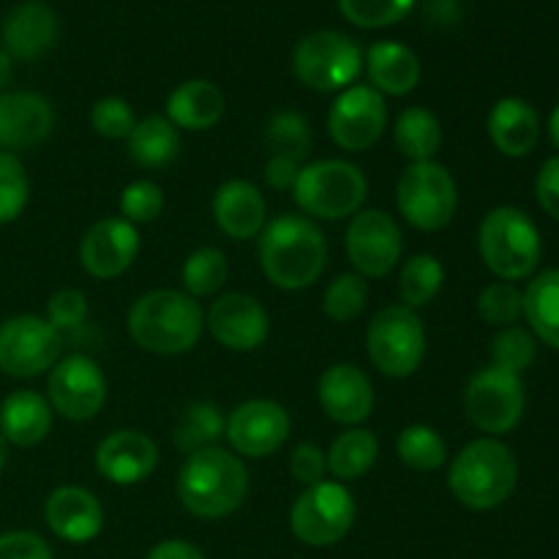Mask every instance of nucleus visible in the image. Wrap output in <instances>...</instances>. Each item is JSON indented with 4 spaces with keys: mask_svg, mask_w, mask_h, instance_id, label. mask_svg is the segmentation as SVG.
I'll return each instance as SVG.
<instances>
[{
    "mask_svg": "<svg viewBox=\"0 0 559 559\" xmlns=\"http://www.w3.org/2000/svg\"><path fill=\"white\" fill-rule=\"evenodd\" d=\"M55 413L47 396L36 391H14L0 402V435L16 448H36L52 431Z\"/></svg>",
    "mask_w": 559,
    "mask_h": 559,
    "instance_id": "obj_26",
    "label": "nucleus"
},
{
    "mask_svg": "<svg viewBox=\"0 0 559 559\" xmlns=\"http://www.w3.org/2000/svg\"><path fill=\"white\" fill-rule=\"evenodd\" d=\"M91 126L104 140H129V134L136 126L134 109H131L129 102L118 96L98 98L91 109Z\"/></svg>",
    "mask_w": 559,
    "mask_h": 559,
    "instance_id": "obj_44",
    "label": "nucleus"
},
{
    "mask_svg": "<svg viewBox=\"0 0 559 559\" xmlns=\"http://www.w3.org/2000/svg\"><path fill=\"white\" fill-rule=\"evenodd\" d=\"M396 205L409 227L420 233H437L456 216L459 186L442 164H407L396 183Z\"/></svg>",
    "mask_w": 559,
    "mask_h": 559,
    "instance_id": "obj_10",
    "label": "nucleus"
},
{
    "mask_svg": "<svg viewBox=\"0 0 559 559\" xmlns=\"http://www.w3.org/2000/svg\"><path fill=\"white\" fill-rule=\"evenodd\" d=\"M325 456L328 473H331L338 484H349V480L364 478V475L374 467L377 459H380V440H377L374 431L353 426V429L342 431V435L331 442Z\"/></svg>",
    "mask_w": 559,
    "mask_h": 559,
    "instance_id": "obj_29",
    "label": "nucleus"
},
{
    "mask_svg": "<svg viewBox=\"0 0 559 559\" xmlns=\"http://www.w3.org/2000/svg\"><path fill=\"white\" fill-rule=\"evenodd\" d=\"M369 300V284L360 273H342L322 293V311L333 322H349L360 317Z\"/></svg>",
    "mask_w": 559,
    "mask_h": 559,
    "instance_id": "obj_38",
    "label": "nucleus"
},
{
    "mask_svg": "<svg viewBox=\"0 0 559 559\" xmlns=\"http://www.w3.org/2000/svg\"><path fill=\"white\" fill-rule=\"evenodd\" d=\"M63 336L44 317L16 314L0 325V371L14 380L44 374L60 360Z\"/></svg>",
    "mask_w": 559,
    "mask_h": 559,
    "instance_id": "obj_12",
    "label": "nucleus"
},
{
    "mask_svg": "<svg viewBox=\"0 0 559 559\" xmlns=\"http://www.w3.org/2000/svg\"><path fill=\"white\" fill-rule=\"evenodd\" d=\"M96 469L115 486H136L158 467V445L136 429H118L96 445Z\"/></svg>",
    "mask_w": 559,
    "mask_h": 559,
    "instance_id": "obj_19",
    "label": "nucleus"
},
{
    "mask_svg": "<svg viewBox=\"0 0 559 559\" xmlns=\"http://www.w3.org/2000/svg\"><path fill=\"white\" fill-rule=\"evenodd\" d=\"M0 559H52V549L41 535L11 530L0 535Z\"/></svg>",
    "mask_w": 559,
    "mask_h": 559,
    "instance_id": "obj_47",
    "label": "nucleus"
},
{
    "mask_svg": "<svg viewBox=\"0 0 559 559\" xmlns=\"http://www.w3.org/2000/svg\"><path fill=\"white\" fill-rule=\"evenodd\" d=\"M140 254V233L120 216L102 218L80 243V265L93 278H118L134 265Z\"/></svg>",
    "mask_w": 559,
    "mask_h": 559,
    "instance_id": "obj_18",
    "label": "nucleus"
},
{
    "mask_svg": "<svg viewBox=\"0 0 559 559\" xmlns=\"http://www.w3.org/2000/svg\"><path fill=\"white\" fill-rule=\"evenodd\" d=\"M535 355H538V344L527 328H500L491 342V366L511 371V374L522 377L535 364Z\"/></svg>",
    "mask_w": 559,
    "mask_h": 559,
    "instance_id": "obj_39",
    "label": "nucleus"
},
{
    "mask_svg": "<svg viewBox=\"0 0 559 559\" xmlns=\"http://www.w3.org/2000/svg\"><path fill=\"white\" fill-rule=\"evenodd\" d=\"M145 559H205V555H202L194 544H189V540L173 538L153 546Z\"/></svg>",
    "mask_w": 559,
    "mask_h": 559,
    "instance_id": "obj_50",
    "label": "nucleus"
},
{
    "mask_svg": "<svg viewBox=\"0 0 559 559\" xmlns=\"http://www.w3.org/2000/svg\"><path fill=\"white\" fill-rule=\"evenodd\" d=\"M344 249L355 273L364 278H382L402 260L404 235L396 218L377 207H366L349 218Z\"/></svg>",
    "mask_w": 559,
    "mask_h": 559,
    "instance_id": "obj_14",
    "label": "nucleus"
},
{
    "mask_svg": "<svg viewBox=\"0 0 559 559\" xmlns=\"http://www.w3.org/2000/svg\"><path fill=\"white\" fill-rule=\"evenodd\" d=\"M549 136H551V142H555V147L559 151V104H557L555 112H551V118H549Z\"/></svg>",
    "mask_w": 559,
    "mask_h": 559,
    "instance_id": "obj_52",
    "label": "nucleus"
},
{
    "mask_svg": "<svg viewBox=\"0 0 559 559\" xmlns=\"http://www.w3.org/2000/svg\"><path fill=\"white\" fill-rule=\"evenodd\" d=\"M224 93L211 80H186L167 96V120L175 129L207 131L222 120Z\"/></svg>",
    "mask_w": 559,
    "mask_h": 559,
    "instance_id": "obj_28",
    "label": "nucleus"
},
{
    "mask_svg": "<svg viewBox=\"0 0 559 559\" xmlns=\"http://www.w3.org/2000/svg\"><path fill=\"white\" fill-rule=\"evenodd\" d=\"M55 107L33 91L0 93V151L36 147L52 134Z\"/></svg>",
    "mask_w": 559,
    "mask_h": 559,
    "instance_id": "obj_21",
    "label": "nucleus"
},
{
    "mask_svg": "<svg viewBox=\"0 0 559 559\" xmlns=\"http://www.w3.org/2000/svg\"><path fill=\"white\" fill-rule=\"evenodd\" d=\"M524 317L533 336L559 349V267L544 271L524 289Z\"/></svg>",
    "mask_w": 559,
    "mask_h": 559,
    "instance_id": "obj_32",
    "label": "nucleus"
},
{
    "mask_svg": "<svg viewBox=\"0 0 559 559\" xmlns=\"http://www.w3.org/2000/svg\"><path fill=\"white\" fill-rule=\"evenodd\" d=\"M47 527L66 544H91L104 530V508L82 486H58L44 502Z\"/></svg>",
    "mask_w": 559,
    "mask_h": 559,
    "instance_id": "obj_23",
    "label": "nucleus"
},
{
    "mask_svg": "<svg viewBox=\"0 0 559 559\" xmlns=\"http://www.w3.org/2000/svg\"><path fill=\"white\" fill-rule=\"evenodd\" d=\"M480 320L495 328H511L524 317V293L513 282H495L478 295Z\"/></svg>",
    "mask_w": 559,
    "mask_h": 559,
    "instance_id": "obj_42",
    "label": "nucleus"
},
{
    "mask_svg": "<svg viewBox=\"0 0 559 559\" xmlns=\"http://www.w3.org/2000/svg\"><path fill=\"white\" fill-rule=\"evenodd\" d=\"M519 484V462L497 437L464 445L448 467V489L469 511H495L511 500Z\"/></svg>",
    "mask_w": 559,
    "mask_h": 559,
    "instance_id": "obj_4",
    "label": "nucleus"
},
{
    "mask_svg": "<svg viewBox=\"0 0 559 559\" xmlns=\"http://www.w3.org/2000/svg\"><path fill=\"white\" fill-rule=\"evenodd\" d=\"M426 328L418 311L404 304L377 311L366 331V353L371 366L393 380L413 377L426 360Z\"/></svg>",
    "mask_w": 559,
    "mask_h": 559,
    "instance_id": "obj_7",
    "label": "nucleus"
},
{
    "mask_svg": "<svg viewBox=\"0 0 559 559\" xmlns=\"http://www.w3.org/2000/svg\"><path fill=\"white\" fill-rule=\"evenodd\" d=\"M393 145L409 164L435 162L442 145L440 118L426 107H407L393 126Z\"/></svg>",
    "mask_w": 559,
    "mask_h": 559,
    "instance_id": "obj_30",
    "label": "nucleus"
},
{
    "mask_svg": "<svg viewBox=\"0 0 559 559\" xmlns=\"http://www.w3.org/2000/svg\"><path fill=\"white\" fill-rule=\"evenodd\" d=\"M489 140L502 156L524 158L535 151L540 140V118L535 107L524 98L508 96L491 107L486 120Z\"/></svg>",
    "mask_w": 559,
    "mask_h": 559,
    "instance_id": "obj_25",
    "label": "nucleus"
},
{
    "mask_svg": "<svg viewBox=\"0 0 559 559\" xmlns=\"http://www.w3.org/2000/svg\"><path fill=\"white\" fill-rule=\"evenodd\" d=\"M11 80H14V60H11V55L0 47V93H5Z\"/></svg>",
    "mask_w": 559,
    "mask_h": 559,
    "instance_id": "obj_51",
    "label": "nucleus"
},
{
    "mask_svg": "<svg viewBox=\"0 0 559 559\" xmlns=\"http://www.w3.org/2000/svg\"><path fill=\"white\" fill-rule=\"evenodd\" d=\"M369 85L382 96H407L420 82V60L407 44L374 41L364 52Z\"/></svg>",
    "mask_w": 559,
    "mask_h": 559,
    "instance_id": "obj_27",
    "label": "nucleus"
},
{
    "mask_svg": "<svg viewBox=\"0 0 559 559\" xmlns=\"http://www.w3.org/2000/svg\"><path fill=\"white\" fill-rule=\"evenodd\" d=\"M249 497V469L227 448H202L186 456L178 473V500L191 516L224 519Z\"/></svg>",
    "mask_w": 559,
    "mask_h": 559,
    "instance_id": "obj_2",
    "label": "nucleus"
},
{
    "mask_svg": "<svg viewBox=\"0 0 559 559\" xmlns=\"http://www.w3.org/2000/svg\"><path fill=\"white\" fill-rule=\"evenodd\" d=\"M524 404L527 396L522 377L491 364L475 371L464 388V413L484 435H508L516 429L524 418Z\"/></svg>",
    "mask_w": 559,
    "mask_h": 559,
    "instance_id": "obj_11",
    "label": "nucleus"
},
{
    "mask_svg": "<svg viewBox=\"0 0 559 559\" xmlns=\"http://www.w3.org/2000/svg\"><path fill=\"white\" fill-rule=\"evenodd\" d=\"M129 336L145 353L183 355L205 331V311L183 289H151L129 309Z\"/></svg>",
    "mask_w": 559,
    "mask_h": 559,
    "instance_id": "obj_3",
    "label": "nucleus"
},
{
    "mask_svg": "<svg viewBox=\"0 0 559 559\" xmlns=\"http://www.w3.org/2000/svg\"><path fill=\"white\" fill-rule=\"evenodd\" d=\"M364 71V49L336 31H314L293 52V74L317 93H342Z\"/></svg>",
    "mask_w": 559,
    "mask_h": 559,
    "instance_id": "obj_9",
    "label": "nucleus"
},
{
    "mask_svg": "<svg viewBox=\"0 0 559 559\" xmlns=\"http://www.w3.org/2000/svg\"><path fill=\"white\" fill-rule=\"evenodd\" d=\"M320 407L333 424L360 426L374 409V388L371 380L353 364H333L322 371L317 382Z\"/></svg>",
    "mask_w": 559,
    "mask_h": 559,
    "instance_id": "obj_20",
    "label": "nucleus"
},
{
    "mask_svg": "<svg viewBox=\"0 0 559 559\" xmlns=\"http://www.w3.org/2000/svg\"><path fill=\"white\" fill-rule=\"evenodd\" d=\"M260 265L267 282L287 293L311 287L328 265V240L309 216L273 218L260 233Z\"/></svg>",
    "mask_w": 559,
    "mask_h": 559,
    "instance_id": "obj_1",
    "label": "nucleus"
},
{
    "mask_svg": "<svg viewBox=\"0 0 559 559\" xmlns=\"http://www.w3.org/2000/svg\"><path fill=\"white\" fill-rule=\"evenodd\" d=\"M314 136H311V126L306 115L295 112V109H278L271 115L265 126V147L271 156H289L306 162L311 153Z\"/></svg>",
    "mask_w": 559,
    "mask_h": 559,
    "instance_id": "obj_37",
    "label": "nucleus"
},
{
    "mask_svg": "<svg viewBox=\"0 0 559 559\" xmlns=\"http://www.w3.org/2000/svg\"><path fill=\"white\" fill-rule=\"evenodd\" d=\"M211 336L233 353H254L267 342L271 317L265 306L246 293H227L213 300L205 314Z\"/></svg>",
    "mask_w": 559,
    "mask_h": 559,
    "instance_id": "obj_17",
    "label": "nucleus"
},
{
    "mask_svg": "<svg viewBox=\"0 0 559 559\" xmlns=\"http://www.w3.org/2000/svg\"><path fill=\"white\" fill-rule=\"evenodd\" d=\"M120 218L129 224H151L164 213V191L162 186L153 180H131L123 191H120Z\"/></svg>",
    "mask_w": 559,
    "mask_h": 559,
    "instance_id": "obj_43",
    "label": "nucleus"
},
{
    "mask_svg": "<svg viewBox=\"0 0 559 559\" xmlns=\"http://www.w3.org/2000/svg\"><path fill=\"white\" fill-rule=\"evenodd\" d=\"M229 278V260L222 249L216 246H202V249L191 251L186 257L183 267H180V282H183V293L191 298H211V295L222 293V287Z\"/></svg>",
    "mask_w": 559,
    "mask_h": 559,
    "instance_id": "obj_34",
    "label": "nucleus"
},
{
    "mask_svg": "<svg viewBox=\"0 0 559 559\" xmlns=\"http://www.w3.org/2000/svg\"><path fill=\"white\" fill-rule=\"evenodd\" d=\"M293 200L309 218L320 222H342L364 211L369 180L360 167L344 158H322L304 164L293 186Z\"/></svg>",
    "mask_w": 559,
    "mask_h": 559,
    "instance_id": "obj_6",
    "label": "nucleus"
},
{
    "mask_svg": "<svg viewBox=\"0 0 559 559\" xmlns=\"http://www.w3.org/2000/svg\"><path fill=\"white\" fill-rule=\"evenodd\" d=\"M478 251L484 265L500 282L533 276L544 254L538 224L519 207H495L486 213L478 227Z\"/></svg>",
    "mask_w": 559,
    "mask_h": 559,
    "instance_id": "obj_5",
    "label": "nucleus"
},
{
    "mask_svg": "<svg viewBox=\"0 0 559 559\" xmlns=\"http://www.w3.org/2000/svg\"><path fill=\"white\" fill-rule=\"evenodd\" d=\"M535 194H538L540 207L559 222V156L549 158L540 167L538 180H535Z\"/></svg>",
    "mask_w": 559,
    "mask_h": 559,
    "instance_id": "obj_48",
    "label": "nucleus"
},
{
    "mask_svg": "<svg viewBox=\"0 0 559 559\" xmlns=\"http://www.w3.org/2000/svg\"><path fill=\"white\" fill-rule=\"evenodd\" d=\"M224 426H227V418L218 409V404L213 402H194L180 413L178 424H175V448L180 453H194L202 451V448L216 445L224 437Z\"/></svg>",
    "mask_w": 559,
    "mask_h": 559,
    "instance_id": "obj_33",
    "label": "nucleus"
},
{
    "mask_svg": "<svg viewBox=\"0 0 559 559\" xmlns=\"http://www.w3.org/2000/svg\"><path fill=\"white\" fill-rule=\"evenodd\" d=\"M47 402L60 418L82 420L96 418L107 404V377L102 366L87 355H69L49 369Z\"/></svg>",
    "mask_w": 559,
    "mask_h": 559,
    "instance_id": "obj_13",
    "label": "nucleus"
},
{
    "mask_svg": "<svg viewBox=\"0 0 559 559\" xmlns=\"http://www.w3.org/2000/svg\"><path fill=\"white\" fill-rule=\"evenodd\" d=\"M445 284V267L435 254H415L402 265L399 276V295L407 309L418 311L429 306L440 295Z\"/></svg>",
    "mask_w": 559,
    "mask_h": 559,
    "instance_id": "obj_36",
    "label": "nucleus"
},
{
    "mask_svg": "<svg viewBox=\"0 0 559 559\" xmlns=\"http://www.w3.org/2000/svg\"><path fill=\"white\" fill-rule=\"evenodd\" d=\"M60 22L52 5L44 0H22L5 14L3 31V49L11 55V60H38L58 44Z\"/></svg>",
    "mask_w": 559,
    "mask_h": 559,
    "instance_id": "obj_22",
    "label": "nucleus"
},
{
    "mask_svg": "<svg viewBox=\"0 0 559 559\" xmlns=\"http://www.w3.org/2000/svg\"><path fill=\"white\" fill-rule=\"evenodd\" d=\"M293 431L289 413L271 399H249L227 415L224 437L233 453L246 459H267L287 442Z\"/></svg>",
    "mask_w": 559,
    "mask_h": 559,
    "instance_id": "obj_16",
    "label": "nucleus"
},
{
    "mask_svg": "<svg viewBox=\"0 0 559 559\" xmlns=\"http://www.w3.org/2000/svg\"><path fill=\"white\" fill-rule=\"evenodd\" d=\"M213 222L233 240L257 238L267 224L265 197L251 180H227L213 194Z\"/></svg>",
    "mask_w": 559,
    "mask_h": 559,
    "instance_id": "obj_24",
    "label": "nucleus"
},
{
    "mask_svg": "<svg viewBox=\"0 0 559 559\" xmlns=\"http://www.w3.org/2000/svg\"><path fill=\"white\" fill-rule=\"evenodd\" d=\"M300 167L304 162L298 158H289V156H271L265 164V183L276 191H293L295 180H298Z\"/></svg>",
    "mask_w": 559,
    "mask_h": 559,
    "instance_id": "obj_49",
    "label": "nucleus"
},
{
    "mask_svg": "<svg viewBox=\"0 0 559 559\" xmlns=\"http://www.w3.org/2000/svg\"><path fill=\"white\" fill-rule=\"evenodd\" d=\"M5 462H9V442H5L3 435H0V473H3Z\"/></svg>",
    "mask_w": 559,
    "mask_h": 559,
    "instance_id": "obj_53",
    "label": "nucleus"
},
{
    "mask_svg": "<svg viewBox=\"0 0 559 559\" xmlns=\"http://www.w3.org/2000/svg\"><path fill=\"white\" fill-rule=\"evenodd\" d=\"M358 519L353 491L338 480H322V484L306 486L304 495L289 508V530L300 544L311 549L336 546L349 535Z\"/></svg>",
    "mask_w": 559,
    "mask_h": 559,
    "instance_id": "obj_8",
    "label": "nucleus"
},
{
    "mask_svg": "<svg viewBox=\"0 0 559 559\" xmlns=\"http://www.w3.org/2000/svg\"><path fill=\"white\" fill-rule=\"evenodd\" d=\"M31 200V180L25 164L9 151H0V224H11L22 216Z\"/></svg>",
    "mask_w": 559,
    "mask_h": 559,
    "instance_id": "obj_41",
    "label": "nucleus"
},
{
    "mask_svg": "<svg viewBox=\"0 0 559 559\" xmlns=\"http://www.w3.org/2000/svg\"><path fill=\"white\" fill-rule=\"evenodd\" d=\"M396 456L404 467L415 469V473H435V469L445 467L448 442L431 426L413 424L396 437Z\"/></svg>",
    "mask_w": 559,
    "mask_h": 559,
    "instance_id": "obj_35",
    "label": "nucleus"
},
{
    "mask_svg": "<svg viewBox=\"0 0 559 559\" xmlns=\"http://www.w3.org/2000/svg\"><path fill=\"white\" fill-rule=\"evenodd\" d=\"M415 9V0H338V11L355 27L380 31L402 22Z\"/></svg>",
    "mask_w": 559,
    "mask_h": 559,
    "instance_id": "obj_40",
    "label": "nucleus"
},
{
    "mask_svg": "<svg viewBox=\"0 0 559 559\" xmlns=\"http://www.w3.org/2000/svg\"><path fill=\"white\" fill-rule=\"evenodd\" d=\"M289 473L298 484L314 486L322 484L328 475V456L322 448H317L314 442H300L293 448V456H289Z\"/></svg>",
    "mask_w": 559,
    "mask_h": 559,
    "instance_id": "obj_46",
    "label": "nucleus"
},
{
    "mask_svg": "<svg viewBox=\"0 0 559 559\" xmlns=\"http://www.w3.org/2000/svg\"><path fill=\"white\" fill-rule=\"evenodd\" d=\"M87 311H91V306H87V295L82 293V289L63 287L58 289V293L49 295L47 317H44V320H47L49 325L63 336V333L76 331V328L85 325Z\"/></svg>",
    "mask_w": 559,
    "mask_h": 559,
    "instance_id": "obj_45",
    "label": "nucleus"
},
{
    "mask_svg": "<svg viewBox=\"0 0 559 559\" xmlns=\"http://www.w3.org/2000/svg\"><path fill=\"white\" fill-rule=\"evenodd\" d=\"M385 96L371 85H349L328 112V134L342 151L364 153L385 134Z\"/></svg>",
    "mask_w": 559,
    "mask_h": 559,
    "instance_id": "obj_15",
    "label": "nucleus"
},
{
    "mask_svg": "<svg viewBox=\"0 0 559 559\" xmlns=\"http://www.w3.org/2000/svg\"><path fill=\"white\" fill-rule=\"evenodd\" d=\"M129 156L145 169L167 167L180 153V131L167 120V115H147L136 120L129 134Z\"/></svg>",
    "mask_w": 559,
    "mask_h": 559,
    "instance_id": "obj_31",
    "label": "nucleus"
}]
</instances>
